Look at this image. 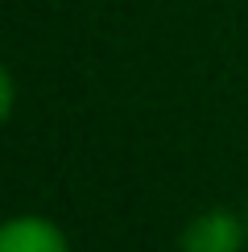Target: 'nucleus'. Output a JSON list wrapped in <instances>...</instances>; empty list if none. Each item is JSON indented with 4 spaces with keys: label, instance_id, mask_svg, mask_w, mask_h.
Returning a JSON list of instances; mask_svg holds the SVG:
<instances>
[{
    "label": "nucleus",
    "instance_id": "1",
    "mask_svg": "<svg viewBox=\"0 0 248 252\" xmlns=\"http://www.w3.org/2000/svg\"><path fill=\"white\" fill-rule=\"evenodd\" d=\"M248 244V215H236L227 207H207L182 227V252H244Z\"/></svg>",
    "mask_w": 248,
    "mask_h": 252
},
{
    "label": "nucleus",
    "instance_id": "2",
    "mask_svg": "<svg viewBox=\"0 0 248 252\" xmlns=\"http://www.w3.org/2000/svg\"><path fill=\"white\" fill-rule=\"evenodd\" d=\"M0 252H75L66 232L46 215H13L0 227Z\"/></svg>",
    "mask_w": 248,
    "mask_h": 252
},
{
    "label": "nucleus",
    "instance_id": "3",
    "mask_svg": "<svg viewBox=\"0 0 248 252\" xmlns=\"http://www.w3.org/2000/svg\"><path fill=\"white\" fill-rule=\"evenodd\" d=\"M13 103H17V79L13 70H4L0 75V116L4 120H13Z\"/></svg>",
    "mask_w": 248,
    "mask_h": 252
},
{
    "label": "nucleus",
    "instance_id": "4",
    "mask_svg": "<svg viewBox=\"0 0 248 252\" xmlns=\"http://www.w3.org/2000/svg\"><path fill=\"white\" fill-rule=\"evenodd\" d=\"M244 215H248V207H244Z\"/></svg>",
    "mask_w": 248,
    "mask_h": 252
}]
</instances>
